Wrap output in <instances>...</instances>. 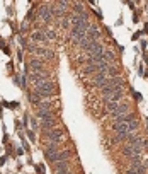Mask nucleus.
Listing matches in <instances>:
<instances>
[{
  "mask_svg": "<svg viewBox=\"0 0 148 174\" xmlns=\"http://www.w3.org/2000/svg\"><path fill=\"white\" fill-rule=\"evenodd\" d=\"M126 143H128V145H133V147H140V149H143V145H145V140H143L141 137L135 135V133H129L128 138H126Z\"/></svg>",
  "mask_w": 148,
  "mask_h": 174,
  "instance_id": "nucleus-9",
  "label": "nucleus"
},
{
  "mask_svg": "<svg viewBox=\"0 0 148 174\" xmlns=\"http://www.w3.org/2000/svg\"><path fill=\"white\" fill-rule=\"evenodd\" d=\"M41 130H43V132L44 133H48V132H51V130H54V128H56V121H41Z\"/></svg>",
  "mask_w": 148,
  "mask_h": 174,
  "instance_id": "nucleus-17",
  "label": "nucleus"
},
{
  "mask_svg": "<svg viewBox=\"0 0 148 174\" xmlns=\"http://www.w3.org/2000/svg\"><path fill=\"white\" fill-rule=\"evenodd\" d=\"M70 169V164H68V160H61V162H56L53 164V174L54 173H61V171H68Z\"/></svg>",
  "mask_w": 148,
  "mask_h": 174,
  "instance_id": "nucleus-16",
  "label": "nucleus"
},
{
  "mask_svg": "<svg viewBox=\"0 0 148 174\" xmlns=\"http://www.w3.org/2000/svg\"><path fill=\"white\" fill-rule=\"evenodd\" d=\"M53 89H54V84L49 82V80H44V82H38L36 84V92L44 94V96H48V98H51Z\"/></svg>",
  "mask_w": 148,
  "mask_h": 174,
  "instance_id": "nucleus-5",
  "label": "nucleus"
},
{
  "mask_svg": "<svg viewBox=\"0 0 148 174\" xmlns=\"http://www.w3.org/2000/svg\"><path fill=\"white\" fill-rule=\"evenodd\" d=\"M119 106H121V103H106V108H107V111H111V113H114Z\"/></svg>",
  "mask_w": 148,
  "mask_h": 174,
  "instance_id": "nucleus-25",
  "label": "nucleus"
},
{
  "mask_svg": "<svg viewBox=\"0 0 148 174\" xmlns=\"http://www.w3.org/2000/svg\"><path fill=\"white\" fill-rule=\"evenodd\" d=\"M43 33H44V36H46V39H54V38H56V33L51 31V29H44Z\"/></svg>",
  "mask_w": 148,
  "mask_h": 174,
  "instance_id": "nucleus-27",
  "label": "nucleus"
},
{
  "mask_svg": "<svg viewBox=\"0 0 148 174\" xmlns=\"http://www.w3.org/2000/svg\"><path fill=\"white\" fill-rule=\"evenodd\" d=\"M73 155L72 150H58V149H46L44 152V157H46L51 164H56V162H61V160H68Z\"/></svg>",
  "mask_w": 148,
  "mask_h": 174,
  "instance_id": "nucleus-2",
  "label": "nucleus"
},
{
  "mask_svg": "<svg viewBox=\"0 0 148 174\" xmlns=\"http://www.w3.org/2000/svg\"><path fill=\"white\" fill-rule=\"evenodd\" d=\"M133 96H135L136 101H141V94H140V92H133Z\"/></svg>",
  "mask_w": 148,
  "mask_h": 174,
  "instance_id": "nucleus-31",
  "label": "nucleus"
},
{
  "mask_svg": "<svg viewBox=\"0 0 148 174\" xmlns=\"http://www.w3.org/2000/svg\"><path fill=\"white\" fill-rule=\"evenodd\" d=\"M54 174H75V173H72V171L68 169V171H61V173H54Z\"/></svg>",
  "mask_w": 148,
  "mask_h": 174,
  "instance_id": "nucleus-32",
  "label": "nucleus"
},
{
  "mask_svg": "<svg viewBox=\"0 0 148 174\" xmlns=\"http://www.w3.org/2000/svg\"><path fill=\"white\" fill-rule=\"evenodd\" d=\"M51 15H53V12H51V7L49 5H44V7H41V19L43 21H49L51 19Z\"/></svg>",
  "mask_w": 148,
  "mask_h": 174,
  "instance_id": "nucleus-18",
  "label": "nucleus"
},
{
  "mask_svg": "<svg viewBox=\"0 0 148 174\" xmlns=\"http://www.w3.org/2000/svg\"><path fill=\"white\" fill-rule=\"evenodd\" d=\"M99 38H101V31H99V28H97L95 24H89V28H87V39H89V41H99Z\"/></svg>",
  "mask_w": 148,
  "mask_h": 174,
  "instance_id": "nucleus-8",
  "label": "nucleus"
},
{
  "mask_svg": "<svg viewBox=\"0 0 148 174\" xmlns=\"http://www.w3.org/2000/svg\"><path fill=\"white\" fill-rule=\"evenodd\" d=\"M36 114H38V118H39L41 121H53L54 119L53 111H49V109H38Z\"/></svg>",
  "mask_w": 148,
  "mask_h": 174,
  "instance_id": "nucleus-12",
  "label": "nucleus"
},
{
  "mask_svg": "<svg viewBox=\"0 0 148 174\" xmlns=\"http://www.w3.org/2000/svg\"><path fill=\"white\" fill-rule=\"evenodd\" d=\"M123 94H124V91H118V92H112L111 96H106V98H102V99H104V103H121Z\"/></svg>",
  "mask_w": 148,
  "mask_h": 174,
  "instance_id": "nucleus-14",
  "label": "nucleus"
},
{
  "mask_svg": "<svg viewBox=\"0 0 148 174\" xmlns=\"http://www.w3.org/2000/svg\"><path fill=\"white\" fill-rule=\"evenodd\" d=\"M72 9H73V14H83V12H85V10H83V5L78 4V2H75L73 5H72Z\"/></svg>",
  "mask_w": 148,
  "mask_h": 174,
  "instance_id": "nucleus-24",
  "label": "nucleus"
},
{
  "mask_svg": "<svg viewBox=\"0 0 148 174\" xmlns=\"http://www.w3.org/2000/svg\"><path fill=\"white\" fill-rule=\"evenodd\" d=\"M38 109H49L51 111V104H49V101H41L39 104H38Z\"/></svg>",
  "mask_w": 148,
  "mask_h": 174,
  "instance_id": "nucleus-26",
  "label": "nucleus"
},
{
  "mask_svg": "<svg viewBox=\"0 0 148 174\" xmlns=\"http://www.w3.org/2000/svg\"><path fill=\"white\" fill-rule=\"evenodd\" d=\"M106 75H107L109 79H114V77L119 75V70L116 68V67H112V65H111V67L107 68V72H106Z\"/></svg>",
  "mask_w": 148,
  "mask_h": 174,
  "instance_id": "nucleus-21",
  "label": "nucleus"
},
{
  "mask_svg": "<svg viewBox=\"0 0 148 174\" xmlns=\"http://www.w3.org/2000/svg\"><path fill=\"white\" fill-rule=\"evenodd\" d=\"M141 154H143V149H140V147H133V145H128V143L123 147V155L126 159H129L131 162H140Z\"/></svg>",
  "mask_w": 148,
  "mask_h": 174,
  "instance_id": "nucleus-3",
  "label": "nucleus"
},
{
  "mask_svg": "<svg viewBox=\"0 0 148 174\" xmlns=\"http://www.w3.org/2000/svg\"><path fill=\"white\" fill-rule=\"evenodd\" d=\"M126 174H147V166L141 162H131Z\"/></svg>",
  "mask_w": 148,
  "mask_h": 174,
  "instance_id": "nucleus-7",
  "label": "nucleus"
},
{
  "mask_svg": "<svg viewBox=\"0 0 148 174\" xmlns=\"http://www.w3.org/2000/svg\"><path fill=\"white\" fill-rule=\"evenodd\" d=\"M29 67H31V68H34V72H39V70H43V63H41L39 60H31Z\"/></svg>",
  "mask_w": 148,
  "mask_h": 174,
  "instance_id": "nucleus-22",
  "label": "nucleus"
},
{
  "mask_svg": "<svg viewBox=\"0 0 148 174\" xmlns=\"http://www.w3.org/2000/svg\"><path fill=\"white\" fill-rule=\"evenodd\" d=\"M128 113H129V106L126 104V103H124V104L121 103V106H119L114 113H111V116H112V118H114V121H116V119H119V118H123V116H126Z\"/></svg>",
  "mask_w": 148,
  "mask_h": 174,
  "instance_id": "nucleus-10",
  "label": "nucleus"
},
{
  "mask_svg": "<svg viewBox=\"0 0 148 174\" xmlns=\"http://www.w3.org/2000/svg\"><path fill=\"white\" fill-rule=\"evenodd\" d=\"M27 137L31 138V142H36V135H34L33 130H27Z\"/></svg>",
  "mask_w": 148,
  "mask_h": 174,
  "instance_id": "nucleus-29",
  "label": "nucleus"
},
{
  "mask_svg": "<svg viewBox=\"0 0 148 174\" xmlns=\"http://www.w3.org/2000/svg\"><path fill=\"white\" fill-rule=\"evenodd\" d=\"M107 80H109V77L106 75V74H95V77H94V85L102 89V87L107 84Z\"/></svg>",
  "mask_w": 148,
  "mask_h": 174,
  "instance_id": "nucleus-15",
  "label": "nucleus"
},
{
  "mask_svg": "<svg viewBox=\"0 0 148 174\" xmlns=\"http://www.w3.org/2000/svg\"><path fill=\"white\" fill-rule=\"evenodd\" d=\"M102 51H104V46H102V43H99V41H92V44H90V48H89V51H87V55H89V56L101 55Z\"/></svg>",
  "mask_w": 148,
  "mask_h": 174,
  "instance_id": "nucleus-11",
  "label": "nucleus"
},
{
  "mask_svg": "<svg viewBox=\"0 0 148 174\" xmlns=\"http://www.w3.org/2000/svg\"><path fill=\"white\" fill-rule=\"evenodd\" d=\"M145 33H148V24H147V26H145Z\"/></svg>",
  "mask_w": 148,
  "mask_h": 174,
  "instance_id": "nucleus-33",
  "label": "nucleus"
},
{
  "mask_svg": "<svg viewBox=\"0 0 148 174\" xmlns=\"http://www.w3.org/2000/svg\"><path fill=\"white\" fill-rule=\"evenodd\" d=\"M70 22L73 26H87L89 24V15L83 12V14H72L70 15Z\"/></svg>",
  "mask_w": 148,
  "mask_h": 174,
  "instance_id": "nucleus-6",
  "label": "nucleus"
},
{
  "mask_svg": "<svg viewBox=\"0 0 148 174\" xmlns=\"http://www.w3.org/2000/svg\"><path fill=\"white\" fill-rule=\"evenodd\" d=\"M31 38H33V41H38V43H48L46 36H44V33H43V31H34L33 34H31Z\"/></svg>",
  "mask_w": 148,
  "mask_h": 174,
  "instance_id": "nucleus-19",
  "label": "nucleus"
},
{
  "mask_svg": "<svg viewBox=\"0 0 148 174\" xmlns=\"http://www.w3.org/2000/svg\"><path fill=\"white\" fill-rule=\"evenodd\" d=\"M90 24V22H89ZM87 26H72V29H70V36L73 38V41L77 43V44H80L85 38H87Z\"/></svg>",
  "mask_w": 148,
  "mask_h": 174,
  "instance_id": "nucleus-4",
  "label": "nucleus"
},
{
  "mask_svg": "<svg viewBox=\"0 0 148 174\" xmlns=\"http://www.w3.org/2000/svg\"><path fill=\"white\" fill-rule=\"evenodd\" d=\"M102 60L111 65V63H114L116 56H114V53H112V51H109V50H104V51H102Z\"/></svg>",
  "mask_w": 148,
  "mask_h": 174,
  "instance_id": "nucleus-20",
  "label": "nucleus"
},
{
  "mask_svg": "<svg viewBox=\"0 0 148 174\" xmlns=\"http://www.w3.org/2000/svg\"><path fill=\"white\" fill-rule=\"evenodd\" d=\"M83 74H97V65H94V63H89L87 67L83 68Z\"/></svg>",
  "mask_w": 148,
  "mask_h": 174,
  "instance_id": "nucleus-23",
  "label": "nucleus"
},
{
  "mask_svg": "<svg viewBox=\"0 0 148 174\" xmlns=\"http://www.w3.org/2000/svg\"><path fill=\"white\" fill-rule=\"evenodd\" d=\"M61 24H63V28H65V29H68V26L72 24V22H70V17H65V19L61 21Z\"/></svg>",
  "mask_w": 148,
  "mask_h": 174,
  "instance_id": "nucleus-28",
  "label": "nucleus"
},
{
  "mask_svg": "<svg viewBox=\"0 0 148 174\" xmlns=\"http://www.w3.org/2000/svg\"><path fill=\"white\" fill-rule=\"evenodd\" d=\"M36 171H38V174H44V166H43V164H38V166H36Z\"/></svg>",
  "mask_w": 148,
  "mask_h": 174,
  "instance_id": "nucleus-30",
  "label": "nucleus"
},
{
  "mask_svg": "<svg viewBox=\"0 0 148 174\" xmlns=\"http://www.w3.org/2000/svg\"><path fill=\"white\" fill-rule=\"evenodd\" d=\"M31 80L34 82H44V80H49V75H48L46 70H39V72H34L33 75H31Z\"/></svg>",
  "mask_w": 148,
  "mask_h": 174,
  "instance_id": "nucleus-13",
  "label": "nucleus"
},
{
  "mask_svg": "<svg viewBox=\"0 0 148 174\" xmlns=\"http://www.w3.org/2000/svg\"><path fill=\"white\" fill-rule=\"evenodd\" d=\"M118 91H124V79L121 75L114 77V79H109L107 84L104 85L101 89L102 92V98H106V96H111L112 92H118Z\"/></svg>",
  "mask_w": 148,
  "mask_h": 174,
  "instance_id": "nucleus-1",
  "label": "nucleus"
}]
</instances>
